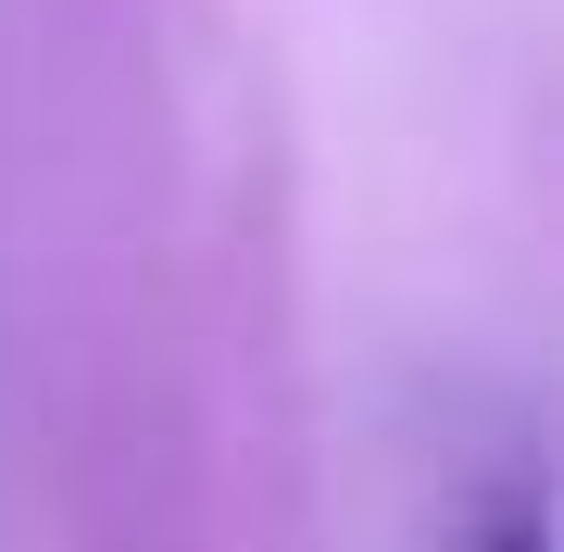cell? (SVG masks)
Segmentation results:
<instances>
[{"instance_id":"obj_1","label":"cell","mask_w":564,"mask_h":552,"mask_svg":"<svg viewBox=\"0 0 564 552\" xmlns=\"http://www.w3.org/2000/svg\"><path fill=\"white\" fill-rule=\"evenodd\" d=\"M464 552H552V540H540V502H527V490H514V502H502V515H489V528H477V540H464Z\"/></svg>"}]
</instances>
